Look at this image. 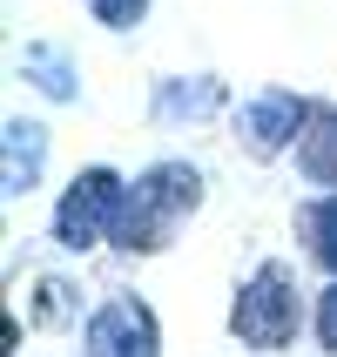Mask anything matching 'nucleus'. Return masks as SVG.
I'll use <instances>...</instances> for the list:
<instances>
[{
    "label": "nucleus",
    "mask_w": 337,
    "mask_h": 357,
    "mask_svg": "<svg viewBox=\"0 0 337 357\" xmlns=\"http://www.w3.org/2000/svg\"><path fill=\"white\" fill-rule=\"evenodd\" d=\"M297 236H304V250H310V263H324L337 277V189L297 209Z\"/></svg>",
    "instance_id": "obj_9"
},
{
    "label": "nucleus",
    "mask_w": 337,
    "mask_h": 357,
    "mask_svg": "<svg viewBox=\"0 0 337 357\" xmlns=\"http://www.w3.org/2000/svg\"><path fill=\"white\" fill-rule=\"evenodd\" d=\"M20 75L34 81L47 101H75V61L61 54V47H47V40H34V47L20 54Z\"/></svg>",
    "instance_id": "obj_10"
},
{
    "label": "nucleus",
    "mask_w": 337,
    "mask_h": 357,
    "mask_svg": "<svg viewBox=\"0 0 337 357\" xmlns=\"http://www.w3.org/2000/svg\"><path fill=\"white\" fill-rule=\"evenodd\" d=\"M81 357H162L156 310L142 297H128V290H115L81 331Z\"/></svg>",
    "instance_id": "obj_4"
},
{
    "label": "nucleus",
    "mask_w": 337,
    "mask_h": 357,
    "mask_svg": "<svg viewBox=\"0 0 337 357\" xmlns=\"http://www.w3.org/2000/svg\"><path fill=\"white\" fill-rule=\"evenodd\" d=\"M68 297H75L68 283H54V277L40 283V324H68V317H75V303H68Z\"/></svg>",
    "instance_id": "obj_12"
},
{
    "label": "nucleus",
    "mask_w": 337,
    "mask_h": 357,
    "mask_svg": "<svg viewBox=\"0 0 337 357\" xmlns=\"http://www.w3.org/2000/svg\"><path fill=\"white\" fill-rule=\"evenodd\" d=\"M297 169L304 182H317V189H337V101L310 115V128L297 135Z\"/></svg>",
    "instance_id": "obj_8"
},
{
    "label": "nucleus",
    "mask_w": 337,
    "mask_h": 357,
    "mask_svg": "<svg viewBox=\"0 0 337 357\" xmlns=\"http://www.w3.org/2000/svg\"><path fill=\"white\" fill-rule=\"evenodd\" d=\"M121 196H128V182L115 176V169H81L68 189H61L54 202V243L61 250H75V257H88V250H101V243H115V216H121Z\"/></svg>",
    "instance_id": "obj_3"
},
{
    "label": "nucleus",
    "mask_w": 337,
    "mask_h": 357,
    "mask_svg": "<svg viewBox=\"0 0 337 357\" xmlns=\"http://www.w3.org/2000/svg\"><path fill=\"white\" fill-rule=\"evenodd\" d=\"M297 324H304V297H297V277L283 263H263L237 290V303H230V337L243 351H290Z\"/></svg>",
    "instance_id": "obj_2"
},
{
    "label": "nucleus",
    "mask_w": 337,
    "mask_h": 357,
    "mask_svg": "<svg viewBox=\"0 0 337 357\" xmlns=\"http://www.w3.org/2000/svg\"><path fill=\"white\" fill-rule=\"evenodd\" d=\"M40 169H47V128L14 115V121H7V135H0V196L20 202L40 182Z\"/></svg>",
    "instance_id": "obj_6"
},
{
    "label": "nucleus",
    "mask_w": 337,
    "mask_h": 357,
    "mask_svg": "<svg viewBox=\"0 0 337 357\" xmlns=\"http://www.w3.org/2000/svg\"><path fill=\"white\" fill-rule=\"evenodd\" d=\"M310 101L304 95H290V88H263V95H250L237 108V142L250 149V155H283V149H297V135L310 128Z\"/></svg>",
    "instance_id": "obj_5"
},
{
    "label": "nucleus",
    "mask_w": 337,
    "mask_h": 357,
    "mask_svg": "<svg viewBox=\"0 0 337 357\" xmlns=\"http://www.w3.org/2000/svg\"><path fill=\"white\" fill-rule=\"evenodd\" d=\"M88 14H95L101 27H115V34H128V27H142V14H149V0H88Z\"/></svg>",
    "instance_id": "obj_11"
},
{
    "label": "nucleus",
    "mask_w": 337,
    "mask_h": 357,
    "mask_svg": "<svg viewBox=\"0 0 337 357\" xmlns=\"http://www.w3.org/2000/svg\"><path fill=\"white\" fill-rule=\"evenodd\" d=\"M202 209V169L196 162H149L128 196H121V216H115V250L128 257H156L176 243V229Z\"/></svg>",
    "instance_id": "obj_1"
},
{
    "label": "nucleus",
    "mask_w": 337,
    "mask_h": 357,
    "mask_svg": "<svg viewBox=\"0 0 337 357\" xmlns=\"http://www.w3.org/2000/svg\"><path fill=\"white\" fill-rule=\"evenodd\" d=\"M317 344L337 357V277H331V290L317 297Z\"/></svg>",
    "instance_id": "obj_13"
},
{
    "label": "nucleus",
    "mask_w": 337,
    "mask_h": 357,
    "mask_svg": "<svg viewBox=\"0 0 337 357\" xmlns=\"http://www.w3.org/2000/svg\"><path fill=\"white\" fill-rule=\"evenodd\" d=\"M149 108H156V121H169V128H182V121H209L223 108V81L216 75H162Z\"/></svg>",
    "instance_id": "obj_7"
}]
</instances>
